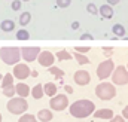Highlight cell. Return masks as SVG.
<instances>
[{"instance_id":"obj_1","label":"cell","mask_w":128,"mask_h":122,"mask_svg":"<svg viewBox=\"0 0 128 122\" xmlns=\"http://www.w3.org/2000/svg\"><path fill=\"white\" fill-rule=\"evenodd\" d=\"M68 110H70V115L73 118L82 119V118H88L91 113H94L96 106H94V103L91 100H78L70 106Z\"/></svg>"},{"instance_id":"obj_2","label":"cell","mask_w":128,"mask_h":122,"mask_svg":"<svg viewBox=\"0 0 128 122\" xmlns=\"http://www.w3.org/2000/svg\"><path fill=\"white\" fill-rule=\"evenodd\" d=\"M0 58L4 64L8 66H14L18 64V61L21 60V51L16 46H8V48H2L0 49Z\"/></svg>"},{"instance_id":"obj_3","label":"cell","mask_w":128,"mask_h":122,"mask_svg":"<svg viewBox=\"0 0 128 122\" xmlns=\"http://www.w3.org/2000/svg\"><path fill=\"white\" fill-rule=\"evenodd\" d=\"M6 109L12 115H24L27 112V109H28V103H27L26 98L12 97V98H9V101L6 104Z\"/></svg>"},{"instance_id":"obj_4","label":"cell","mask_w":128,"mask_h":122,"mask_svg":"<svg viewBox=\"0 0 128 122\" xmlns=\"http://www.w3.org/2000/svg\"><path fill=\"white\" fill-rule=\"evenodd\" d=\"M96 95L100 98V100L107 101V100H112V98L116 95V90H115L113 84H109V82H101L100 85H97Z\"/></svg>"},{"instance_id":"obj_5","label":"cell","mask_w":128,"mask_h":122,"mask_svg":"<svg viewBox=\"0 0 128 122\" xmlns=\"http://www.w3.org/2000/svg\"><path fill=\"white\" fill-rule=\"evenodd\" d=\"M113 70H115L113 61L112 60H104L103 62H100V66L97 67V76H98V79L104 80V79H107V78L113 73Z\"/></svg>"},{"instance_id":"obj_6","label":"cell","mask_w":128,"mask_h":122,"mask_svg":"<svg viewBox=\"0 0 128 122\" xmlns=\"http://www.w3.org/2000/svg\"><path fill=\"white\" fill-rule=\"evenodd\" d=\"M112 80L115 85H127L128 84V70L124 66H119L112 73Z\"/></svg>"},{"instance_id":"obj_7","label":"cell","mask_w":128,"mask_h":122,"mask_svg":"<svg viewBox=\"0 0 128 122\" xmlns=\"http://www.w3.org/2000/svg\"><path fill=\"white\" fill-rule=\"evenodd\" d=\"M20 51H21V58H24L26 62H33L40 54L39 46H24V48H20Z\"/></svg>"},{"instance_id":"obj_8","label":"cell","mask_w":128,"mask_h":122,"mask_svg":"<svg viewBox=\"0 0 128 122\" xmlns=\"http://www.w3.org/2000/svg\"><path fill=\"white\" fill-rule=\"evenodd\" d=\"M67 106H68V98H67V95L58 94V95H55V97L51 98V109H52V110L61 112V110H64Z\"/></svg>"},{"instance_id":"obj_9","label":"cell","mask_w":128,"mask_h":122,"mask_svg":"<svg viewBox=\"0 0 128 122\" xmlns=\"http://www.w3.org/2000/svg\"><path fill=\"white\" fill-rule=\"evenodd\" d=\"M30 73H32V70H30V67H28L26 62H18V64H15V67H14V78L20 79V80L27 79V78L30 76Z\"/></svg>"},{"instance_id":"obj_10","label":"cell","mask_w":128,"mask_h":122,"mask_svg":"<svg viewBox=\"0 0 128 122\" xmlns=\"http://www.w3.org/2000/svg\"><path fill=\"white\" fill-rule=\"evenodd\" d=\"M73 79H74V82H76L78 85H80V86H85V85H88V84L91 82V76H90V73H88L86 70H78V72L74 73Z\"/></svg>"},{"instance_id":"obj_11","label":"cell","mask_w":128,"mask_h":122,"mask_svg":"<svg viewBox=\"0 0 128 122\" xmlns=\"http://www.w3.org/2000/svg\"><path fill=\"white\" fill-rule=\"evenodd\" d=\"M37 60H39V64H40V66H43V67H49V66L54 64V61H55V55L51 54L49 51H43V52L39 54Z\"/></svg>"},{"instance_id":"obj_12","label":"cell","mask_w":128,"mask_h":122,"mask_svg":"<svg viewBox=\"0 0 128 122\" xmlns=\"http://www.w3.org/2000/svg\"><path fill=\"white\" fill-rule=\"evenodd\" d=\"M94 116L97 119H112L115 115H113V110L112 109H98L97 112H94Z\"/></svg>"},{"instance_id":"obj_13","label":"cell","mask_w":128,"mask_h":122,"mask_svg":"<svg viewBox=\"0 0 128 122\" xmlns=\"http://www.w3.org/2000/svg\"><path fill=\"white\" fill-rule=\"evenodd\" d=\"M15 92H16L21 98H26V97L30 94V88H28L24 82H20V84L15 85Z\"/></svg>"},{"instance_id":"obj_14","label":"cell","mask_w":128,"mask_h":122,"mask_svg":"<svg viewBox=\"0 0 128 122\" xmlns=\"http://www.w3.org/2000/svg\"><path fill=\"white\" fill-rule=\"evenodd\" d=\"M52 118H54V115L49 109H42V110L37 112V119L42 122H49L52 121Z\"/></svg>"},{"instance_id":"obj_15","label":"cell","mask_w":128,"mask_h":122,"mask_svg":"<svg viewBox=\"0 0 128 122\" xmlns=\"http://www.w3.org/2000/svg\"><path fill=\"white\" fill-rule=\"evenodd\" d=\"M98 12H100V15H101L104 20H110V18L113 16V9H112V6H109V4H103V6H100Z\"/></svg>"},{"instance_id":"obj_16","label":"cell","mask_w":128,"mask_h":122,"mask_svg":"<svg viewBox=\"0 0 128 122\" xmlns=\"http://www.w3.org/2000/svg\"><path fill=\"white\" fill-rule=\"evenodd\" d=\"M57 85L55 84H52V82H48V84H45L43 85V92L48 95V97H55L57 95Z\"/></svg>"},{"instance_id":"obj_17","label":"cell","mask_w":128,"mask_h":122,"mask_svg":"<svg viewBox=\"0 0 128 122\" xmlns=\"http://www.w3.org/2000/svg\"><path fill=\"white\" fill-rule=\"evenodd\" d=\"M30 94L33 95V98H36V100H40V98L45 95V92H43V85H40V84L34 85L32 90H30Z\"/></svg>"},{"instance_id":"obj_18","label":"cell","mask_w":128,"mask_h":122,"mask_svg":"<svg viewBox=\"0 0 128 122\" xmlns=\"http://www.w3.org/2000/svg\"><path fill=\"white\" fill-rule=\"evenodd\" d=\"M0 28L4 31V33L14 31L15 30V22H14L12 20H4V21H2V24H0Z\"/></svg>"},{"instance_id":"obj_19","label":"cell","mask_w":128,"mask_h":122,"mask_svg":"<svg viewBox=\"0 0 128 122\" xmlns=\"http://www.w3.org/2000/svg\"><path fill=\"white\" fill-rule=\"evenodd\" d=\"M10 85H14V74L12 73H6L3 76V79H2V90L3 88H8Z\"/></svg>"},{"instance_id":"obj_20","label":"cell","mask_w":128,"mask_h":122,"mask_svg":"<svg viewBox=\"0 0 128 122\" xmlns=\"http://www.w3.org/2000/svg\"><path fill=\"white\" fill-rule=\"evenodd\" d=\"M49 73L51 74H54L57 79H63L64 78V72L61 68H58V67H55V66H52V67H49Z\"/></svg>"},{"instance_id":"obj_21","label":"cell","mask_w":128,"mask_h":122,"mask_svg":"<svg viewBox=\"0 0 128 122\" xmlns=\"http://www.w3.org/2000/svg\"><path fill=\"white\" fill-rule=\"evenodd\" d=\"M74 58H76V61H78V64H79V66L90 64V58H88L86 55H84V54H74Z\"/></svg>"},{"instance_id":"obj_22","label":"cell","mask_w":128,"mask_h":122,"mask_svg":"<svg viewBox=\"0 0 128 122\" xmlns=\"http://www.w3.org/2000/svg\"><path fill=\"white\" fill-rule=\"evenodd\" d=\"M2 94L4 95V97H8V98H12L16 92H15V86L14 85H10V86H8V88H3L2 90Z\"/></svg>"},{"instance_id":"obj_23","label":"cell","mask_w":128,"mask_h":122,"mask_svg":"<svg viewBox=\"0 0 128 122\" xmlns=\"http://www.w3.org/2000/svg\"><path fill=\"white\" fill-rule=\"evenodd\" d=\"M30 20H32L30 12H24V14H21V16H20V24L24 27V26H27V24L30 22Z\"/></svg>"},{"instance_id":"obj_24","label":"cell","mask_w":128,"mask_h":122,"mask_svg":"<svg viewBox=\"0 0 128 122\" xmlns=\"http://www.w3.org/2000/svg\"><path fill=\"white\" fill-rule=\"evenodd\" d=\"M112 30H113V33L116 34V36H125V28H124V26L122 24H115L113 27H112Z\"/></svg>"},{"instance_id":"obj_25","label":"cell","mask_w":128,"mask_h":122,"mask_svg":"<svg viewBox=\"0 0 128 122\" xmlns=\"http://www.w3.org/2000/svg\"><path fill=\"white\" fill-rule=\"evenodd\" d=\"M18 122H37V119H36V116H34V115L24 113V115H21V118H20V121H18Z\"/></svg>"},{"instance_id":"obj_26","label":"cell","mask_w":128,"mask_h":122,"mask_svg":"<svg viewBox=\"0 0 128 122\" xmlns=\"http://www.w3.org/2000/svg\"><path fill=\"white\" fill-rule=\"evenodd\" d=\"M30 37V33L27 30H18L16 31V39L18 40H27Z\"/></svg>"},{"instance_id":"obj_27","label":"cell","mask_w":128,"mask_h":122,"mask_svg":"<svg viewBox=\"0 0 128 122\" xmlns=\"http://www.w3.org/2000/svg\"><path fill=\"white\" fill-rule=\"evenodd\" d=\"M57 58L60 61H63V60H72V55L67 52V51H60L58 54H57Z\"/></svg>"},{"instance_id":"obj_28","label":"cell","mask_w":128,"mask_h":122,"mask_svg":"<svg viewBox=\"0 0 128 122\" xmlns=\"http://www.w3.org/2000/svg\"><path fill=\"white\" fill-rule=\"evenodd\" d=\"M70 2L72 0H57V6L58 8H67V6H70Z\"/></svg>"},{"instance_id":"obj_29","label":"cell","mask_w":128,"mask_h":122,"mask_svg":"<svg viewBox=\"0 0 128 122\" xmlns=\"http://www.w3.org/2000/svg\"><path fill=\"white\" fill-rule=\"evenodd\" d=\"M86 9H88V12L92 14V15H97V12H98V10H97V6L94 3H90V4L86 6Z\"/></svg>"},{"instance_id":"obj_30","label":"cell","mask_w":128,"mask_h":122,"mask_svg":"<svg viewBox=\"0 0 128 122\" xmlns=\"http://www.w3.org/2000/svg\"><path fill=\"white\" fill-rule=\"evenodd\" d=\"M90 49H91L90 46H76V48H74V51H76V52H82V54L90 52Z\"/></svg>"},{"instance_id":"obj_31","label":"cell","mask_w":128,"mask_h":122,"mask_svg":"<svg viewBox=\"0 0 128 122\" xmlns=\"http://www.w3.org/2000/svg\"><path fill=\"white\" fill-rule=\"evenodd\" d=\"M10 6H12L14 10H20V9H21V2H20V0H14Z\"/></svg>"},{"instance_id":"obj_32","label":"cell","mask_w":128,"mask_h":122,"mask_svg":"<svg viewBox=\"0 0 128 122\" xmlns=\"http://www.w3.org/2000/svg\"><path fill=\"white\" fill-rule=\"evenodd\" d=\"M109 122H125V121H124V118H122V116H119V115H118V116H113Z\"/></svg>"},{"instance_id":"obj_33","label":"cell","mask_w":128,"mask_h":122,"mask_svg":"<svg viewBox=\"0 0 128 122\" xmlns=\"http://www.w3.org/2000/svg\"><path fill=\"white\" fill-rule=\"evenodd\" d=\"M103 51H104V52H106V54H104V55H106V57H110V55H112V54H110V52H112V51H113V49H112V48H106V46H104V48H103Z\"/></svg>"},{"instance_id":"obj_34","label":"cell","mask_w":128,"mask_h":122,"mask_svg":"<svg viewBox=\"0 0 128 122\" xmlns=\"http://www.w3.org/2000/svg\"><path fill=\"white\" fill-rule=\"evenodd\" d=\"M122 118L124 119H128V106H125L124 110H122Z\"/></svg>"},{"instance_id":"obj_35","label":"cell","mask_w":128,"mask_h":122,"mask_svg":"<svg viewBox=\"0 0 128 122\" xmlns=\"http://www.w3.org/2000/svg\"><path fill=\"white\" fill-rule=\"evenodd\" d=\"M80 39H82V40H85V39H86V40H91V39H92V36H91V34H88V33H85V34H82V36H80Z\"/></svg>"},{"instance_id":"obj_36","label":"cell","mask_w":128,"mask_h":122,"mask_svg":"<svg viewBox=\"0 0 128 122\" xmlns=\"http://www.w3.org/2000/svg\"><path fill=\"white\" fill-rule=\"evenodd\" d=\"M64 90H66L67 94H72V92H73V88H72L70 85H66V86H64Z\"/></svg>"},{"instance_id":"obj_37","label":"cell","mask_w":128,"mask_h":122,"mask_svg":"<svg viewBox=\"0 0 128 122\" xmlns=\"http://www.w3.org/2000/svg\"><path fill=\"white\" fill-rule=\"evenodd\" d=\"M121 0H107V4L109 6H113V4H116V3H119Z\"/></svg>"},{"instance_id":"obj_38","label":"cell","mask_w":128,"mask_h":122,"mask_svg":"<svg viewBox=\"0 0 128 122\" xmlns=\"http://www.w3.org/2000/svg\"><path fill=\"white\" fill-rule=\"evenodd\" d=\"M78 27H79V22H73L72 24V28H78Z\"/></svg>"},{"instance_id":"obj_39","label":"cell","mask_w":128,"mask_h":122,"mask_svg":"<svg viewBox=\"0 0 128 122\" xmlns=\"http://www.w3.org/2000/svg\"><path fill=\"white\" fill-rule=\"evenodd\" d=\"M30 74H32L33 78H37V76H39V73H37V72H32Z\"/></svg>"},{"instance_id":"obj_40","label":"cell","mask_w":128,"mask_h":122,"mask_svg":"<svg viewBox=\"0 0 128 122\" xmlns=\"http://www.w3.org/2000/svg\"><path fill=\"white\" fill-rule=\"evenodd\" d=\"M2 79H3V76H2V73H0V80H2Z\"/></svg>"},{"instance_id":"obj_41","label":"cell","mask_w":128,"mask_h":122,"mask_svg":"<svg viewBox=\"0 0 128 122\" xmlns=\"http://www.w3.org/2000/svg\"><path fill=\"white\" fill-rule=\"evenodd\" d=\"M0 122H2V113H0Z\"/></svg>"},{"instance_id":"obj_42","label":"cell","mask_w":128,"mask_h":122,"mask_svg":"<svg viewBox=\"0 0 128 122\" xmlns=\"http://www.w3.org/2000/svg\"><path fill=\"white\" fill-rule=\"evenodd\" d=\"M22 2H28V0H22Z\"/></svg>"}]
</instances>
